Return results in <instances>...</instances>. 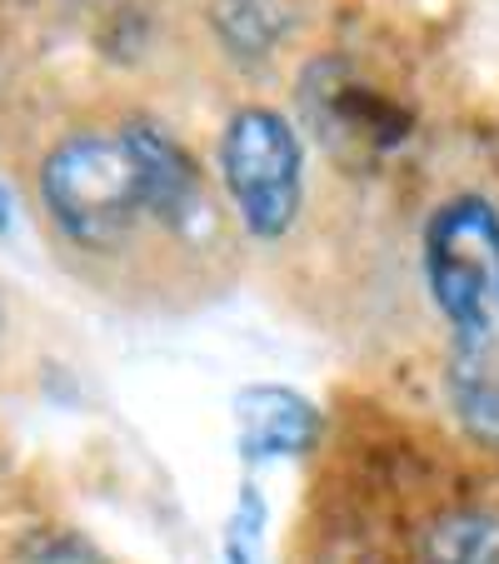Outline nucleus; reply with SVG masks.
<instances>
[{"instance_id": "1", "label": "nucleus", "mask_w": 499, "mask_h": 564, "mask_svg": "<svg viewBox=\"0 0 499 564\" xmlns=\"http://www.w3.org/2000/svg\"><path fill=\"white\" fill-rule=\"evenodd\" d=\"M41 200L61 235L80 250H110L135 230L145 205V171L126 130H75L45 155Z\"/></svg>"}, {"instance_id": "2", "label": "nucleus", "mask_w": 499, "mask_h": 564, "mask_svg": "<svg viewBox=\"0 0 499 564\" xmlns=\"http://www.w3.org/2000/svg\"><path fill=\"white\" fill-rule=\"evenodd\" d=\"M425 280L455 345L499 340V210L485 195H455L435 210Z\"/></svg>"}, {"instance_id": "3", "label": "nucleus", "mask_w": 499, "mask_h": 564, "mask_svg": "<svg viewBox=\"0 0 499 564\" xmlns=\"http://www.w3.org/2000/svg\"><path fill=\"white\" fill-rule=\"evenodd\" d=\"M220 181L250 240H285L305 195V145L270 106H245L220 135Z\"/></svg>"}, {"instance_id": "4", "label": "nucleus", "mask_w": 499, "mask_h": 564, "mask_svg": "<svg viewBox=\"0 0 499 564\" xmlns=\"http://www.w3.org/2000/svg\"><path fill=\"white\" fill-rule=\"evenodd\" d=\"M130 145L140 155L145 171V205L165 230H195L205 220V181L200 165L191 160V150L171 135V130L150 126V120H130L126 126Z\"/></svg>"}, {"instance_id": "5", "label": "nucleus", "mask_w": 499, "mask_h": 564, "mask_svg": "<svg viewBox=\"0 0 499 564\" xmlns=\"http://www.w3.org/2000/svg\"><path fill=\"white\" fill-rule=\"evenodd\" d=\"M240 430H245V455L256 459L300 455L319 435V410L295 390L256 384V390L240 394Z\"/></svg>"}, {"instance_id": "6", "label": "nucleus", "mask_w": 499, "mask_h": 564, "mask_svg": "<svg viewBox=\"0 0 499 564\" xmlns=\"http://www.w3.org/2000/svg\"><path fill=\"white\" fill-rule=\"evenodd\" d=\"M449 410L479 445L499 449V340H469L449 350Z\"/></svg>"}, {"instance_id": "7", "label": "nucleus", "mask_w": 499, "mask_h": 564, "mask_svg": "<svg viewBox=\"0 0 499 564\" xmlns=\"http://www.w3.org/2000/svg\"><path fill=\"white\" fill-rule=\"evenodd\" d=\"M414 564H499V520L495 514H449L430 530Z\"/></svg>"}, {"instance_id": "8", "label": "nucleus", "mask_w": 499, "mask_h": 564, "mask_svg": "<svg viewBox=\"0 0 499 564\" xmlns=\"http://www.w3.org/2000/svg\"><path fill=\"white\" fill-rule=\"evenodd\" d=\"M285 0H220L215 25L235 55H265L285 31Z\"/></svg>"}, {"instance_id": "9", "label": "nucleus", "mask_w": 499, "mask_h": 564, "mask_svg": "<svg viewBox=\"0 0 499 564\" xmlns=\"http://www.w3.org/2000/svg\"><path fill=\"white\" fill-rule=\"evenodd\" d=\"M21 564H106V554L75 530H35L21 544Z\"/></svg>"}]
</instances>
